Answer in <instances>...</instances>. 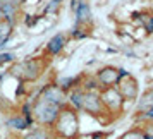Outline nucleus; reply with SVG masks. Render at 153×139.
Segmentation results:
<instances>
[{"mask_svg":"<svg viewBox=\"0 0 153 139\" xmlns=\"http://www.w3.org/2000/svg\"><path fill=\"white\" fill-rule=\"evenodd\" d=\"M64 45H65V35H55L48 43H47V53L50 55H57L60 50L64 48Z\"/></svg>","mask_w":153,"mask_h":139,"instance_id":"8","label":"nucleus"},{"mask_svg":"<svg viewBox=\"0 0 153 139\" xmlns=\"http://www.w3.org/2000/svg\"><path fill=\"white\" fill-rule=\"evenodd\" d=\"M7 2H12V4H16V5H21L24 0H7Z\"/></svg>","mask_w":153,"mask_h":139,"instance_id":"12","label":"nucleus"},{"mask_svg":"<svg viewBox=\"0 0 153 139\" xmlns=\"http://www.w3.org/2000/svg\"><path fill=\"white\" fill-rule=\"evenodd\" d=\"M124 70L115 69V67H103V69L98 72L97 76V83L98 86L103 89V88H114L115 84L119 83V79L122 76Z\"/></svg>","mask_w":153,"mask_h":139,"instance_id":"3","label":"nucleus"},{"mask_svg":"<svg viewBox=\"0 0 153 139\" xmlns=\"http://www.w3.org/2000/svg\"><path fill=\"white\" fill-rule=\"evenodd\" d=\"M12 29H14V22L7 21V19L0 21V47H4L9 41V38L12 35Z\"/></svg>","mask_w":153,"mask_h":139,"instance_id":"9","label":"nucleus"},{"mask_svg":"<svg viewBox=\"0 0 153 139\" xmlns=\"http://www.w3.org/2000/svg\"><path fill=\"white\" fill-rule=\"evenodd\" d=\"M59 112H60V105L50 103V101L42 100V98H38V101L35 103V108H33V113H35L36 120L40 124H53Z\"/></svg>","mask_w":153,"mask_h":139,"instance_id":"1","label":"nucleus"},{"mask_svg":"<svg viewBox=\"0 0 153 139\" xmlns=\"http://www.w3.org/2000/svg\"><path fill=\"white\" fill-rule=\"evenodd\" d=\"M12 74L14 76H19L21 79H36L40 76V62L31 58V60H26V62L16 65L12 69Z\"/></svg>","mask_w":153,"mask_h":139,"instance_id":"4","label":"nucleus"},{"mask_svg":"<svg viewBox=\"0 0 153 139\" xmlns=\"http://www.w3.org/2000/svg\"><path fill=\"white\" fill-rule=\"evenodd\" d=\"M102 100H100V93L97 91H83V95H81V106L79 108H83L86 110L88 113H93V115H97L102 112Z\"/></svg>","mask_w":153,"mask_h":139,"instance_id":"5","label":"nucleus"},{"mask_svg":"<svg viewBox=\"0 0 153 139\" xmlns=\"http://www.w3.org/2000/svg\"><path fill=\"white\" fill-rule=\"evenodd\" d=\"M2 77H4V74H2V72H0V81H2Z\"/></svg>","mask_w":153,"mask_h":139,"instance_id":"13","label":"nucleus"},{"mask_svg":"<svg viewBox=\"0 0 153 139\" xmlns=\"http://www.w3.org/2000/svg\"><path fill=\"white\" fill-rule=\"evenodd\" d=\"M9 124L12 125L14 129H26V125H28V120L26 118H22V117H14Z\"/></svg>","mask_w":153,"mask_h":139,"instance_id":"10","label":"nucleus"},{"mask_svg":"<svg viewBox=\"0 0 153 139\" xmlns=\"http://www.w3.org/2000/svg\"><path fill=\"white\" fill-rule=\"evenodd\" d=\"M28 139H47V136H45V132L43 131H33L28 136Z\"/></svg>","mask_w":153,"mask_h":139,"instance_id":"11","label":"nucleus"},{"mask_svg":"<svg viewBox=\"0 0 153 139\" xmlns=\"http://www.w3.org/2000/svg\"><path fill=\"white\" fill-rule=\"evenodd\" d=\"M42 100H47L50 103H55V105H62L64 103V91L60 86H55V84H50L47 86L42 93Z\"/></svg>","mask_w":153,"mask_h":139,"instance_id":"6","label":"nucleus"},{"mask_svg":"<svg viewBox=\"0 0 153 139\" xmlns=\"http://www.w3.org/2000/svg\"><path fill=\"white\" fill-rule=\"evenodd\" d=\"M0 48H2V47H0Z\"/></svg>","mask_w":153,"mask_h":139,"instance_id":"14","label":"nucleus"},{"mask_svg":"<svg viewBox=\"0 0 153 139\" xmlns=\"http://www.w3.org/2000/svg\"><path fill=\"white\" fill-rule=\"evenodd\" d=\"M55 125L57 131L60 134H65V136H72L74 132L77 131V118H76V112L74 110H60L59 115L55 118Z\"/></svg>","mask_w":153,"mask_h":139,"instance_id":"2","label":"nucleus"},{"mask_svg":"<svg viewBox=\"0 0 153 139\" xmlns=\"http://www.w3.org/2000/svg\"><path fill=\"white\" fill-rule=\"evenodd\" d=\"M74 14H76V24H86V22H90L91 21L90 4L84 2V0H81L79 5L76 7V10H74Z\"/></svg>","mask_w":153,"mask_h":139,"instance_id":"7","label":"nucleus"}]
</instances>
